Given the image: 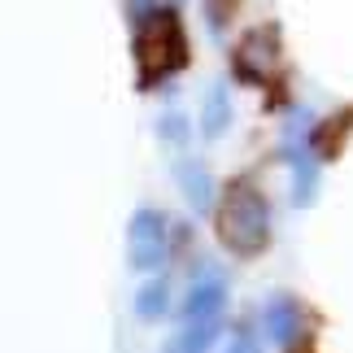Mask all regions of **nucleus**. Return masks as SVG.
<instances>
[{"mask_svg":"<svg viewBox=\"0 0 353 353\" xmlns=\"http://www.w3.org/2000/svg\"><path fill=\"white\" fill-rule=\"evenodd\" d=\"M214 227H219V244L236 257H257L270 244V210L266 196L257 192L249 179H236L227 188L219 214H214Z\"/></svg>","mask_w":353,"mask_h":353,"instance_id":"1","label":"nucleus"},{"mask_svg":"<svg viewBox=\"0 0 353 353\" xmlns=\"http://www.w3.org/2000/svg\"><path fill=\"white\" fill-rule=\"evenodd\" d=\"M135 57H140V83L153 88L161 79L188 65V35L174 9H153L144 22H135Z\"/></svg>","mask_w":353,"mask_h":353,"instance_id":"2","label":"nucleus"},{"mask_svg":"<svg viewBox=\"0 0 353 353\" xmlns=\"http://www.w3.org/2000/svg\"><path fill=\"white\" fill-rule=\"evenodd\" d=\"M170 253V223L161 210H135L127 223V266L131 270H157Z\"/></svg>","mask_w":353,"mask_h":353,"instance_id":"3","label":"nucleus"},{"mask_svg":"<svg viewBox=\"0 0 353 353\" xmlns=\"http://www.w3.org/2000/svg\"><path fill=\"white\" fill-rule=\"evenodd\" d=\"M236 79H244V83H270L279 70V35L275 26H262V31H249L236 44Z\"/></svg>","mask_w":353,"mask_h":353,"instance_id":"4","label":"nucleus"},{"mask_svg":"<svg viewBox=\"0 0 353 353\" xmlns=\"http://www.w3.org/2000/svg\"><path fill=\"white\" fill-rule=\"evenodd\" d=\"M227 305V283L219 270H210L201 262L196 279L188 283V301H183V319H219V310Z\"/></svg>","mask_w":353,"mask_h":353,"instance_id":"5","label":"nucleus"},{"mask_svg":"<svg viewBox=\"0 0 353 353\" xmlns=\"http://www.w3.org/2000/svg\"><path fill=\"white\" fill-rule=\"evenodd\" d=\"M174 183H179L183 201L192 205V214H210L214 210V174H210L205 161L179 157V161H174Z\"/></svg>","mask_w":353,"mask_h":353,"instance_id":"6","label":"nucleus"},{"mask_svg":"<svg viewBox=\"0 0 353 353\" xmlns=\"http://www.w3.org/2000/svg\"><path fill=\"white\" fill-rule=\"evenodd\" d=\"M283 153H288V166H292V201L296 205H310L319 192V166H314V157H310V148H305V131L288 135V144H283Z\"/></svg>","mask_w":353,"mask_h":353,"instance_id":"7","label":"nucleus"},{"mask_svg":"<svg viewBox=\"0 0 353 353\" xmlns=\"http://www.w3.org/2000/svg\"><path fill=\"white\" fill-rule=\"evenodd\" d=\"M262 327L275 345H292L296 327H301V310H296L292 296H270L262 305Z\"/></svg>","mask_w":353,"mask_h":353,"instance_id":"8","label":"nucleus"},{"mask_svg":"<svg viewBox=\"0 0 353 353\" xmlns=\"http://www.w3.org/2000/svg\"><path fill=\"white\" fill-rule=\"evenodd\" d=\"M214 336H219V319H188L174 336H166L161 353H210Z\"/></svg>","mask_w":353,"mask_h":353,"instance_id":"9","label":"nucleus"},{"mask_svg":"<svg viewBox=\"0 0 353 353\" xmlns=\"http://www.w3.org/2000/svg\"><path fill=\"white\" fill-rule=\"evenodd\" d=\"M227 127H232V97H227V83H214L205 92V105H201V135L219 140Z\"/></svg>","mask_w":353,"mask_h":353,"instance_id":"10","label":"nucleus"},{"mask_svg":"<svg viewBox=\"0 0 353 353\" xmlns=\"http://www.w3.org/2000/svg\"><path fill=\"white\" fill-rule=\"evenodd\" d=\"M166 310H170V283H166V275H157V279H148L144 288L135 292V314H140L144 323H157Z\"/></svg>","mask_w":353,"mask_h":353,"instance_id":"11","label":"nucleus"},{"mask_svg":"<svg viewBox=\"0 0 353 353\" xmlns=\"http://www.w3.org/2000/svg\"><path fill=\"white\" fill-rule=\"evenodd\" d=\"M188 135H192V131H188V118H183L179 110H170V114H161V118H157V140H166V144H183Z\"/></svg>","mask_w":353,"mask_h":353,"instance_id":"12","label":"nucleus"},{"mask_svg":"<svg viewBox=\"0 0 353 353\" xmlns=\"http://www.w3.org/2000/svg\"><path fill=\"white\" fill-rule=\"evenodd\" d=\"M227 353H262V349H257V341H253V336H249V332H240V336H236V341H232V345H227Z\"/></svg>","mask_w":353,"mask_h":353,"instance_id":"13","label":"nucleus"}]
</instances>
